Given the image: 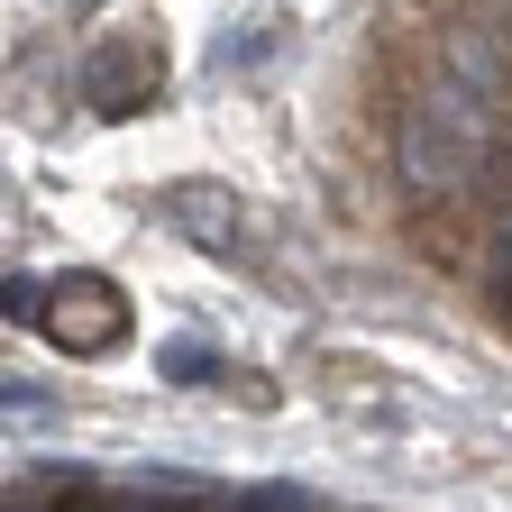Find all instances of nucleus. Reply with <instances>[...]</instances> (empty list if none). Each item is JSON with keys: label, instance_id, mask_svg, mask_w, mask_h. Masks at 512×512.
<instances>
[{"label": "nucleus", "instance_id": "obj_1", "mask_svg": "<svg viewBox=\"0 0 512 512\" xmlns=\"http://www.w3.org/2000/svg\"><path fill=\"white\" fill-rule=\"evenodd\" d=\"M37 330H46L55 348L92 357V348H119V330H128V302H119L101 275H55V284H37Z\"/></svg>", "mask_w": 512, "mask_h": 512}, {"label": "nucleus", "instance_id": "obj_2", "mask_svg": "<svg viewBox=\"0 0 512 512\" xmlns=\"http://www.w3.org/2000/svg\"><path fill=\"white\" fill-rule=\"evenodd\" d=\"M165 220L202 247V256H229V266L247 256V220H238V202H229L220 183H174L165 192Z\"/></svg>", "mask_w": 512, "mask_h": 512}, {"label": "nucleus", "instance_id": "obj_3", "mask_svg": "<svg viewBox=\"0 0 512 512\" xmlns=\"http://www.w3.org/2000/svg\"><path fill=\"white\" fill-rule=\"evenodd\" d=\"M138 83H147V46H138V37H128V46H110L92 74H83L92 110H138Z\"/></svg>", "mask_w": 512, "mask_h": 512}, {"label": "nucleus", "instance_id": "obj_4", "mask_svg": "<svg viewBox=\"0 0 512 512\" xmlns=\"http://www.w3.org/2000/svg\"><path fill=\"white\" fill-rule=\"evenodd\" d=\"M266 46H275V37H266V19H256V28H247V37H238V28H229V37H220V55H211V64H220V74H238V64H256V55H266Z\"/></svg>", "mask_w": 512, "mask_h": 512}]
</instances>
